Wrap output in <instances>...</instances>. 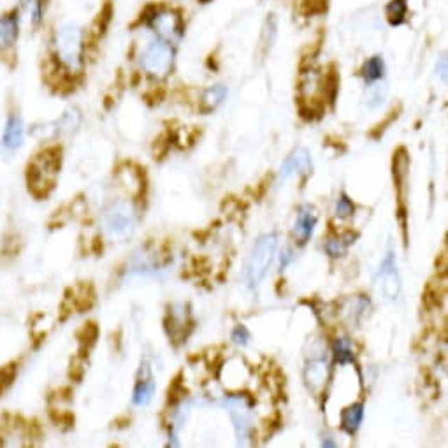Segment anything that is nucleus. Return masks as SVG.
<instances>
[{
    "label": "nucleus",
    "mask_w": 448,
    "mask_h": 448,
    "mask_svg": "<svg viewBox=\"0 0 448 448\" xmlns=\"http://www.w3.org/2000/svg\"><path fill=\"white\" fill-rule=\"evenodd\" d=\"M53 60L69 76H80L84 67L86 40L84 30L78 23H64L56 28L51 40Z\"/></svg>",
    "instance_id": "1"
},
{
    "label": "nucleus",
    "mask_w": 448,
    "mask_h": 448,
    "mask_svg": "<svg viewBox=\"0 0 448 448\" xmlns=\"http://www.w3.org/2000/svg\"><path fill=\"white\" fill-rule=\"evenodd\" d=\"M62 167L60 146H46L28 161L25 169V181L28 192L37 200H43L53 192Z\"/></svg>",
    "instance_id": "2"
},
{
    "label": "nucleus",
    "mask_w": 448,
    "mask_h": 448,
    "mask_svg": "<svg viewBox=\"0 0 448 448\" xmlns=\"http://www.w3.org/2000/svg\"><path fill=\"white\" fill-rule=\"evenodd\" d=\"M276 248V233H268L259 236V239L253 244L252 252H250L246 266H244V280H246L248 287L255 288L264 281V278L268 276L269 268H271L272 264V260H274Z\"/></svg>",
    "instance_id": "3"
},
{
    "label": "nucleus",
    "mask_w": 448,
    "mask_h": 448,
    "mask_svg": "<svg viewBox=\"0 0 448 448\" xmlns=\"http://www.w3.org/2000/svg\"><path fill=\"white\" fill-rule=\"evenodd\" d=\"M136 208L128 200L113 202L102 215V231L109 241H125L136 231Z\"/></svg>",
    "instance_id": "4"
},
{
    "label": "nucleus",
    "mask_w": 448,
    "mask_h": 448,
    "mask_svg": "<svg viewBox=\"0 0 448 448\" xmlns=\"http://www.w3.org/2000/svg\"><path fill=\"white\" fill-rule=\"evenodd\" d=\"M141 67L146 74L156 80H164L169 76L172 64H174V49L172 45L162 39L152 40L141 53Z\"/></svg>",
    "instance_id": "5"
},
{
    "label": "nucleus",
    "mask_w": 448,
    "mask_h": 448,
    "mask_svg": "<svg viewBox=\"0 0 448 448\" xmlns=\"http://www.w3.org/2000/svg\"><path fill=\"white\" fill-rule=\"evenodd\" d=\"M21 11L18 5L0 12V60H14L21 34Z\"/></svg>",
    "instance_id": "6"
},
{
    "label": "nucleus",
    "mask_w": 448,
    "mask_h": 448,
    "mask_svg": "<svg viewBox=\"0 0 448 448\" xmlns=\"http://www.w3.org/2000/svg\"><path fill=\"white\" fill-rule=\"evenodd\" d=\"M146 23L158 36V39L165 40L169 45H176L185 32L183 20L174 9H155Z\"/></svg>",
    "instance_id": "7"
},
{
    "label": "nucleus",
    "mask_w": 448,
    "mask_h": 448,
    "mask_svg": "<svg viewBox=\"0 0 448 448\" xmlns=\"http://www.w3.org/2000/svg\"><path fill=\"white\" fill-rule=\"evenodd\" d=\"M378 287L385 299L396 300L401 294V278L397 271L396 257L394 253H387L378 271Z\"/></svg>",
    "instance_id": "8"
},
{
    "label": "nucleus",
    "mask_w": 448,
    "mask_h": 448,
    "mask_svg": "<svg viewBox=\"0 0 448 448\" xmlns=\"http://www.w3.org/2000/svg\"><path fill=\"white\" fill-rule=\"evenodd\" d=\"M313 171V161L311 153L306 148H297L294 150L290 155L287 156V161L281 164L280 171H278V183H285L290 178L299 176V174H311Z\"/></svg>",
    "instance_id": "9"
},
{
    "label": "nucleus",
    "mask_w": 448,
    "mask_h": 448,
    "mask_svg": "<svg viewBox=\"0 0 448 448\" xmlns=\"http://www.w3.org/2000/svg\"><path fill=\"white\" fill-rule=\"evenodd\" d=\"M25 143V121L20 113L11 111L5 117L0 134V144L5 152H18Z\"/></svg>",
    "instance_id": "10"
},
{
    "label": "nucleus",
    "mask_w": 448,
    "mask_h": 448,
    "mask_svg": "<svg viewBox=\"0 0 448 448\" xmlns=\"http://www.w3.org/2000/svg\"><path fill=\"white\" fill-rule=\"evenodd\" d=\"M318 224V215L311 206H303L297 213L296 224H294V236L299 241V244H306L309 237L315 233V227Z\"/></svg>",
    "instance_id": "11"
},
{
    "label": "nucleus",
    "mask_w": 448,
    "mask_h": 448,
    "mask_svg": "<svg viewBox=\"0 0 448 448\" xmlns=\"http://www.w3.org/2000/svg\"><path fill=\"white\" fill-rule=\"evenodd\" d=\"M329 377V364L325 357H318V359H311L306 364L305 378L306 384L311 390H320L325 384H327Z\"/></svg>",
    "instance_id": "12"
},
{
    "label": "nucleus",
    "mask_w": 448,
    "mask_h": 448,
    "mask_svg": "<svg viewBox=\"0 0 448 448\" xmlns=\"http://www.w3.org/2000/svg\"><path fill=\"white\" fill-rule=\"evenodd\" d=\"M341 429H343L349 436H355L359 431L360 424L364 421V404L353 403L341 412Z\"/></svg>",
    "instance_id": "13"
},
{
    "label": "nucleus",
    "mask_w": 448,
    "mask_h": 448,
    "mask_svg": "<svg viewBox=\"0 0 448 448\" xmlns=\"http://www.w3.org/2000/svg\"><path fill=\"white\" fill-rule=\"evenodd\" d=\"M46 4H48V0H20L18 8L21 11V16L28 20L30 27L39 28L45 21Z\"/></svg>",
    "instance_id": "14"
},
{
    "label": "nucleus",
    "mask_w": 448,
    "mask_h": 448,
    "mask_svg": "<svg viewBox=\"0 0 448 448\" xmlns=\"http://www.w3.org/2000/svg\"><path fill=\"white\" fill-rule=\"evenodd\" d=\"M156 385L153 381V378L150 377V369L146 371V375L143 377V380H139L136 384V388H134L132 394V403L134 406H148L152 403L153 396H155Z\"/></svg>",
    "instance_id": "15"
},
{
    "label": "nucleus",
    "mask_w": 448,
    "mask_h": 448,
    "mask_svg": "<svg viewBox=\"0 0 448 448\" xmlns=\"http://www.w3.org/2000/svg\"><path fill=\"white\" fill-rule=\"evenodd\" d=\"M388 93V86L387 83H384V81H375V83H369L368 89H366V93H364V102L368 108L371 109H377L380 108L381 104H384L385 97H387Z\"/></svg>",
    "instance_id": "16"
},
{
    "label": "nucleus",
    "mask_w": 448,
    "mask_h": 448,
    "mask_svg": "<svg viewBox=\"0 0 448 448\" xmlns=\"http://www.w3.org/2000/svg\"><path fill=\"white\" fill-rule=\"evenodd\" d=\"M228 90L225 89L224 84H215V86L206 90L204 95H202V100H200V102H202V111L204 113L215 111V109L224 102Z\"/></svg>",
    "instance_id": "17"
},
{
    "label": "nucleus",
    "mask_w": 448,
    "mask_h": 448,
    "mask_svg": "<svg viewBox=\"0 0 448 448\" xmlns=\"http://www.w3.org/2000/svg\"><path fill=\"white\" fill-rule=\"evenodd\" d=\"M385 76V62L381 56H371L362 67V78L366 83H375V81L384 80Z\"/></svg>",
    "instance_id": "18"
},
{
    "label": "nucleus",
    "mask_w": 448,
    "mask_h": 448,
    "mask_svg": "<svg viewBox=\"0 0 448 448\" xmlns=\"http://www.w3.org/2000/svg\"><path fill=\"white\" fill-rule=\"evenodd\" d=\"M332 352H334V359L338 364H353L355 362V355H353L352 343L346 338H338L332 344Z\"/></svg>",
    "instance_id": "19"
},
{
    "label": "nucleus",
    "mask_w": 448,
    "mask_h": 448,
    "mask_svg": "<svg viewBox=\"0 0 448 448\" xmlns=\"http://www.w3.org/2000/svg\"><path fill=\"white\" fill-rule=\"evenodd\" d=\"M56 125V130H58V134H65V132H74L78 127L81 125V113L78 111V109H67V111L64 113L60 117V120L55 121Z\"/></svg>",
    "instance_id": "20"
},
{
    "label": "nucleus",
    "mask_w": 448,
    "mask_h": 448,
    "mask_svg": "<svg viewBox=\"0 0 448 448\" xmlns=\"http://www.w3.org/2000/svg\"><path fill=\"white\" fill-rule=\"evenodd\" d=\"M408 14V4L406 0H390L387 5V20L390 25H401L406 20Z\"/></svg>",
    "instance_id": "21"
},
{
    "label": "nucleus",
    "mask_w": 448,
    "mask_h": 448,
    "mask_svg": "<svg viewBox=\"0 0 448 448\" xmlns=\"http://www.w3.org/2000/svg\"><path fill=\"white\" fill-rule=\"evenodd\" d=\"M18 377V362H11L5 364L4 368H0V396H4L5 390L12 385V381Z\"/></svg>",
    "instance_id": "22"
},
{
    "label": "nucleus",
    "mask_w": 448,
    "mask_h": 448,
    "mask_svg": "<svg viewBox=\"0 0 448 448\" xmlns=\"http://www.w3.org/2000/svg\"><path fill=\"white\" fill-rule=\"evenodd\" d=\"M334 213H336V216L340 218V220H344V218H350V216H353V213H355V204H353L352 199H350L346 193H341L340 196Z\"/></svg>",
    "instance_id": "23"
},
{
    "label": "nucleus",
    "mask_w": 448,
    "mask_h": 448,
    "mask_svg": "<svg viewBox=\"0 0 448 448\" xmlns=\"http://www.w3.org/2000/svg\"><path fill=\"white\" fill-rule=\"evenodd\" d=\"M346 250H349V246L343 243L341 237H338V239H331L325 243V252H327L332 259H340V257H343L344 253H346Z\"/></svg>",
    "instance_id": "24"
},
{
    "label": "nucleus",
    "mask_w": 448,
    "mask_h": 448,
    "mask_svg": "<svg viewBox=\"0 0 448 448\" xmlns=\"http://www.w3.org/2000/svg\"><path fill=\"white\" fill-rule=\"evenodd\" d=\"M231 340H233L237 346H246V344L250 343V340H252V334H250V331L244 327V325H237L233 331V334H231Z\"/></svg>",
    "instance_id": "25"
},
{
    "label": "nucleus",
    "mask_w": 448,
    "mask_h": 448,
    "mask_svg": "<svg viewBox=\"0 0 448 448\" xmlns=\"http://www.w3.org/2000/svg\"><path fill=\"white\" fill-rule=\"evenodd\" d=\"M447 72H448V62H447V56L443 55L440 60L436 62V74L441 78L443 83H447V76H448Z\"/></svg>",
    "instance_id": "26"
},
{
    "label": "nucleus",
    "mask_w": 448,
    "mask_h": 448,
    "mask_svg": "<svg viewBox=\"0 0 448 448\" xmlns=\"http://www.w3.org/2000/svg\"><path fill=\"white\" fill-rule=\"evenodd\" d=\"M292 260H294L292 250H290V248L283 250V252H281V257H280V268L285 269L288 264H290V262H292Z\"/></svg>",
    "instance_id": "27"
},
{
    "label": "nucleus",
    "mask_w": 448,
    "mask_h": 448,
    "mask_svg": "<svg viewBox=\"0 0 448 448\" xmlns=\"http://www.w3.org/2000/svg\"><path fill=\"white\" fill-rule=\"evenodd\" d=\"M359 237V234L352 233V231H349V233H344L343 236H341V239H343V243L346 244V246H352L353 243H355V239Z\"/></svg>",
    "instance_id": "28"
},
{
    "label": "nucleus",
    "mask_w": 448,
    "mask_h": 448,
    "mask_svg": "<svg viewBox=\"0 0 448 448\" xmlns=\"http://www.w3.org/2000/svg\"><path fill=\"white\" fill-rule=\"evenodd\" d=\"M322 447H336V443H334L332 440H325L324 443H322Z\"/></svg>",
    "instance_id": "29"
}]
</instances>
